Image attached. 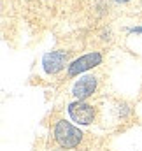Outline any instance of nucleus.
<instances>
[{"mask_svg":"<svg viewBox=\"0 0 142 151\" xmlns=\"http://www.w3.org/2000/svg\"><path fill=\"white\" fill-rule=\"evenodd\" d=\"M82 132L74 127L70 121L58 119L53 127V137L62 150H74L82 142Z\"/></svg>","mask_w":142,"mask_h":151,"instance_id":"f257e3e1","label":"nucleus"},{"mask_svg":"<svg viewBox=\"0 0 142 151\" xmlns=\"http://www.w3.org/2000/svg\"><path fill=\"white\" fill-rule=\"evenodd\" d=\"M69 60H70V51H65V49L51 51L42 56V69L47 76H55L62 72L65 67H69L70 63Z\"/></svg>","mask_w":142,"mask_h":151,"instance_id":"f03ea898","label":"nucleus"},{"mask_svg":"<svg viewBox=\"0 0 142 151\" xmlns=\"http://www.w3.org/2000/svg\"><path fill=\"white\" fill-rule=\"evenodd\" d=\"M102 60H104V56H102V53H98V51L86 53V55L75 58L74 62L69 63L67 76H69V77H74V76L82 74V72H86V70H90V69H95V67H98V65L102 63Z\"/></svg>","mask_w":142,"mask_h":151,"instance_id":"7ed1b4c3","label":"nucleus"},{"mask_svg":"<svg viewBox=\"0 0 142 151\" xmlns=\"http://www.w3.org/2000/svg\"><path fill=\"white\" fill-rule=\"evenodd\" d=\"M69 114H70V118L75 123H79V125H90V123L95 121L97 109L91 104L84 102V100H75V102L69 104Z\"/></svg>","mask_w":142,"mask_h":151,"instance_id":"20e7f679","label":"nucleus"},{"mask_svg":"<svg viewBox=\"0 0 142 151\" xmlns=\"http://www.w3.org/2000/svg\"><path fill=\"white\" fill-rule=\"evenodd\" d=\"M97 84H98V81H97L95 76H90V74L82 76V77H79V79L74 83V86H72V95H74L77 100H86V99H90V97L95 93Z\"/></svg>","mask_w":142,"mask_h":151,"instance_id":"39448f33","label":"nucleus"},{"mask_svg":"<svg viewBox=\"0 0 142 151\" xmlns=\"http://www.w3.org/2000/svg\"><path fill=\"white\" fill-rule=\"evenodd\" d=\"M100 39L109 42V40L112 39V34H110V30H104V32H102V35H100Z\"/></svg>","mask_w":142,"mask_h":151,"instance_id":"423d86ee","label":"nucleus"},{"mask_svg":"<svg viewBox=\"0 0 142 151\" xmlns=\"http://www.w3.org/2000/svg\"><path fill=\"white\" fill-rule=\"evenodd\" d=\"M128 32H130V34H142V27H133V28H130Z\"/></svg>","mask_w":142,"mask_h":151,"instance_id":"0eeeda50","label":"nucleus"},{"mask_svg":"<svg viewBox=\"0 0 142 151\" xmlns=\"http://www.w3.org/2000/svg\"><path fill=\"white\" fill-rule=\"evenodd\" d=\"M118 4H126V2H130V0H116Z\"/></svg>","mask_w":142,"mask_h":151,"instance_id":"6e6552de","label":"nucleus"},{"mask_svg":"<svg viewBox=\"0 0 142 151\" xmlns=\"http://www.w3.org/2000/svg\"><path fill=\"white\" fill-rule=\"evenodd\" d=\"M51 151H53V150H51Z\"/></svg>","mask_w":142,"mask_h":151,"instance_id":"1a4fd4ad","label":"nucleus"}]
</instances>
